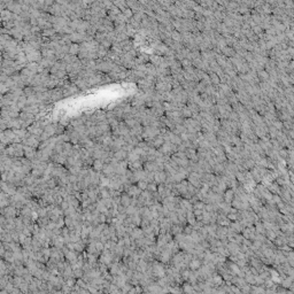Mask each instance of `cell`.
Listing matches in <instances>:
<instances>
[{
	"instance_id": "1",
	"label": "cell",
	"mask_w": 294,
	"mask_h": 294,
	"mask_svg": "<svg viewBox=\"0 0 294 294\" xmlns=\"http://www.w3.org/2000/svg\"><path fill=\"white\" fill-rule=\"evenodd\" d=\"M46 123L43 120H37V121H34L32 124L29 126V128L26 129L28 131L30 132L31 135H34V136H38L40 137L44 133V130H45V126H46Z\"/></svg>"
},
{
	"instance_id": "28",
	"label": "cell",
	"mask_w": 294,
	"mask_h": 294,
	"mask_svg": "<svg viewBox=\"0 0 294 294\" xmlns=\"http://www.w3.org/2000/svg\"><path fill=\"white\" fill-rule=\"evenodd\" d=\"M122 14H123V15H124L128 20H130V19L132 17V16H133V11H132L131 9H130V8H126V9H125L124 11H122Z\"/></svg>"
},
{
	"instance_id": "20",
	"label": "cell",
	"mask_w": 294,
	"mask_h": 294,
	"mask_svg": "<svg viewBox=\"0 0 294 294\" xmlns=\"http://www.w3.org/2000/svg\"><path fill=\"white\" fill-rule=\"evenodd\" d=\"M79 51H80L79 44H71V45H70V48H69V54H71L74 57H78Z\"/></svg>"
},
{
	"instance_id": "2",
	"label": "cell",
	"mask_w": 294,
	"mask_h": 294,
	"mask_svg": "<svg viewBox=\"0 0 294 294\" xmlns=\"http://www.w3.org/2000/svg\"><path fill=\"white\" fill-rule=\"evenodd\" d=\"M22 144L24 145V146H29V147H34V148H39V146H40V144H42V141H40V137L38 136H34V135H31L30 132H29V135L24 138V139L22 140Z\"/></svg>"
},
{
	"instance_id": "30",
	"label": "cell",
	"mask_w": 294,
	"mask_h": 294,
	"mask_svg": "<svg viewBox=\"0 0 294 294\" xmlns=\"http://www.w3.org/2000/svg\"><path fill=\"white\" fill-rule=\"evenodd\" d=\"M74 276H76V277H82V276H83V270H82V269H75V270H74Z\"/></svg>"
},
{
	"instance_id": "21",
	"label": "cell",
	"mask_w": 294,
	"mask_h": 294,
	"mask_svg": "<svg viewBox=\"0 0 294 294\" xmlns=\"http://www.w3.org/2000/svg\"><path fill=\"white\" fill-rule=\"evenodd\" d=\"M55 34H57V31H55L54 28H52V29H46V30L42 31V36L46 38H52L53 36H55Z\"/></svg>"
},
{
	"instance_id": "23",
	"label": "cell",
	"mask_w": 294,
	"mask_h": 294,
	"mask_svg": "<svg viewBox=\"0 0 294 294\" xmlns=\"http://www.w3.org/2000/svg\"><path fill=\"white\" fill-rule=\"evenodd\" d=\"M94 39L99 43V44H101L103 40H106V39H107V34H105V32H97Z\"/></svg>"
},
{
	"instance_id": "24",
	"label": "cell",
	"mask_w": 294,
	"mask_h": 294,
	"mask_svg": "<svg viewBox=\"0 0 294 294\" xmlns=\"http://www.w3.org/2000/svg\"><path fill=\"white\" fill-rule=\"evenodd\" d=\"M25 67L29 69V70H31L32 72H34V74H38V63H34V62H28Z\"/></svg>"
},
{
	"instance_id": "26",
	"label": "cell",
	"mask_w": 294,
	"mask_h": 294,
	"mask_svg": "<svg viewBox=\"0 0 294 294\" xmlns=\"http://www.w3.org/2000/svg\"><path fill=\"white\" fill-rule=\"evenodd\" d=\"M137 186L139 187V190H141V191H147V186H148V183L145 181H139L138 183H137Z\"/></svg>"
},
{
	"instance_id": "18",
	"label": "cell",
	"mask_w": 294,
	"mask_h": 294,
	"mask_svg": "<svg viewBox=\"0 0 294 294\" xmlns=\"http://www.w3.org/2000/svg\"><path fill=\"white\" fill-rule=\"evenodd\" d=\"M103 167H105V162H103L102 160H94L92 168H93V170H95L97 172H100V171H102Z\"/></svg>"
},
{
	"instance_id": "31",
	"label": "cell",
	"mask_w": 294,
	"mask_h": 294,
	"mask_svg": "<svg viewBox=\"0 0 294 294\" xmlns=\"http://www.w3.org/2000/svg\"><path fill=\"white\" fill-rule=\"evenodd\" d=\"M74 284H75L74 279H68V280H67V285H68L69 287H71L72 285H74Z\"/></svg>"
},
{
	"instance_id": "4",
	"label": "cell",
	"mask_w": 294,
	"mask_h": 294,
	"mask_svg": "<svg viewBox=\"0 0 294 294\" xmlns=\"http://www.w3.org/2000/svg\"><path fill=\"white\" fill-rule=\"evenodd\" d=\"M26 57H28V62H34V63H39V62L43 60L42 51H37V49H34V51H32L31 53L26 54Z\"/></svg>"
},
{
	"instance_id": "3",
	"label": "cell",
	"mask_w": 294,
	"mask_h": 294,
	"mask_svg": "<svg viewBox=\"0 0 294 294\" xmlns=\"http://www.w3.org/2000/svg\"><path fill=\"white\" fill-rule=\"evenodd\" d=\"M160 135V129L155 128V126H146L144 128L143 131V138L145 141L154 139L155 137H158Z\"/></svg>"
},
{
	"instance_id": "5",
	"label": "cell",
	"mask_w": 294,
	"mask_h": 294,
	"mask_svg": "<svg viewBox=\"0 0 294 294\" xmlns=\"http://www.w3.org/2000/svg\"><path fill=\"white\" fill-rule=\"evenodd\" d=\"M23 149H24V158H26L30 161H34L37 158V153L38 151L34 147H29V146H24L23 145Z\"/></svg>"
},
{
	"instance_id": "29",
	"label": "cell",
	"mask_w": 294,
	"mask_h": 294,
	"mask_svg": "<svg viewBox=\"0 0 294 294\" xmlns=\"http://www.w3.org/2000/svg\"><path fill=\"white\" fill-rule=\"evenodd\" d=\"M160 257H161L160 260L162 261V262H167V261L169 260V253H168V252H163L162 254H161V256H160Z\"/></svg>"
},
{
	"instance_id": "9",
	"label": "cell",
	"mask_w": 294,
	"mask_h": 294,
	"mask_svg": "<svg viewBox=\"0 0 294 294\" xmlns=\"http://www.w3.org/2000/svg\"><path fill=\"white\" fill-rule=\"evenodd\" d=\"M144 169V162L141 160L136 161V162H129V170H131L132 172L135 171H139V170Z\"/></svg>"
},
{
	"instance_id": "16",
	"label": "cell",
	"mask_w": 294,
	"mask_h": 294,
	"mask_svg": "<svg viewBox=\"0 0 294 294\" xmlns=\"http://www.w3.org/2000/svg\"><path fill=\"white\" fill-rule=\"evenodd\" d=\"M143 131H144V126L141 124H137L136 126H133L131 129V135L135 137H143Z\"/></svg>"
},
{
	"instance_id": "13",
	"label": "cell",
	"mask_w": 294,
	"mask_h": 294,
	"mask_svg": "<svg viewBox=\"0 0 294 294\" xmlns=\"http://www.w3.org/2000/svg\"><path fill=\"white\" fill-rule=\"evenodd\" d=\"M149 62V55L145 53H140L136 59V64H146Z\"/></svg>"
},
{
	"instance_id": "12",
	"label": "cell",
	"mask_w": 294,
	"mask_h": 294,
	"mask_svg": "<svg viewBox=\"0 0 294 294\" xmlns=\"http://www.w3.org/2000/svg\"><path fill=\"white\" fill-rule=\"evenodd\" d=\"M128 155H129L128 152H125L124 149H121V151L114 153V158L117 160L118 162H122V161H126V160H128Z\"/></svg>"
},
{
	"instance_id": "7",
	"label": "cell",
	"mask_w": 294,
	"mask_h": 294,
	"mask_svg": "<svg viewBox=\"0 0 294 294\" xmlns=\"http://www.w3.org/2000/svg\"><path fill=\"white\" fill-rule=\"evenodd\" d=\"M72 83L75 84L76 86L78 87L80 91H85V90H87V89L90 87V85H89V82H87L86 78H79V77H78V78L75 79Z\"/></svg>"
},
{
	"instance_id": "32",
	"label": "cell",
	"mask_w": 294,
	"mask_h": 294,
	"mask_svg": "<svg viewBox=\"0 0 294 294\" xmlns=\"http://www.w3.org/2000/svg\"><path fill=\"white\" fill-rule=\"evenodd\" d=\"M198 265H199V262H196V261L192 262V268H198Z\"/></svg>"
},
{
	"instance_id": "25",
	"label": "cell",
	"mask_w": 294,
	"mask_h": 294,
	"mask_svg": "<svg viewBox=\"0 0 294 294\" xmlns=\"http://www.w3.org/2000/svg\"><path fill=\"white\" fill-rule=\"evenodd\" d=\"M147 191L149 193H152V194H154V193H158L156 191H158V186H156V183H149L148 184V186H147Z\"/></svg>"
},
{
	"instance_id": "11",
	"label": "cell",
	"mask_w": 294,
	"mask_h": 294,
	"mask_svg": "<svg viewBox=\"0 0 294 294\" xmlns=\"http://www.w3.org/2000/svg\"><path fill=\"white\" fill-rule=\"evenodd\" d=\"M22 112H25V113H29L31 114V115H34V116H36V115H38L42 110H40V107L38 105H34V106H26Z\"/></svg>"
},
{
	"instance_id": "22",
	"label": "cell",
	"mask_w": 294,
	"mask_h": 294,
	"mask_svg": "<svg viewBox=\"0 0 294 294\" xmlns=\"http://www.w3.org/2000/svg\"><path fill=\"white\" fill-rule=\"evenodd\" d=\"M114 5L116 6L118 9L121 11H124L126 8H128V6H126V1H123V0H120V1H114Z\"/></svg>"
},
{
	"instance_id": "8",
	"label": "cell",
	"mask_w": 294,
	"mask_h": 294,
	"mask_svg": "<svg viewBox=\"0 0 294 294\" xmlns=\"http://www.w3.org/2000/svg\"><path fill=\"white\" fill-rule=\"evenodd\" d=\"M129 236L132 238V240H138V239H141V238L145 237L144 231H143V229H141V227H135V229L132 230V232L129 234Z\"/></svg>"
},
{
	"instance_id": "17",
	"label": "cell",
	"mask_w": 294,
	"mask_h": 294,
	"mask_svg": "<svg viewBox=\"0 0 294 294\" xmlns=\"http://www.w3.org/2000/svg\"><path fill=\"white\" fill-rule=\"evenodd\" d=\"M125 34H128L129 38H132V37H136L137 34H138V30H137L136 28H133V26L131 25V24H126V29H125Z\"/></svg>"
},
{
	"instance_id": "14",
	"label": "cell",
	"mask_w": 294,
	"mask_h": 294,
	"mask_svg": "<svg viewBox=\"0 0 294 294\" xmlns=\"http://www.w3.org/2000/svg\"><path fill=\"white\" fill-rule=\"evenodd\" d=\"M166 178L167 176L163 171H156L154 173V181L156 184H162L163 181H166Z\"/></svg>"
},
{
	"instance_id": "27",
	"label": "cell",
	"mask_w": 294,
	"mask_h": 294,
	"mask_svg": "<svg viewBox=\"0 0 294 294\" xmlns=\"http://www.w3.org/2000/svg\"><path fill=\"white\" fill-rule=\"evenodd\" d=\"M70 122H71V120H69L68 117H62L59 123H60L61 125H63L64 128H67V126L70 125Z\"/></svg>"
},
{
	"instance_id": "19",
	"label": "cell",
	"mask_w": 294,
	"mask_h": 294,
	"mask_svg": "<svg viewBox=\"0 0 294 294\" xmlns=\"http://www.w3.org/2000/svg\"><path fill=\"white\" fill-rule=\"evenodd\" d=\"M1 68H15V61L1 59Z\"/></svg>"
},
{
	"instance_id": "10",
	"label": "cell",
	"mask_w": 294,
	"mask_h": 294,
	"mask_svg": "<svg viewBox=\"0 0 294 294\" xmlns=\"http://www.w3.org/2000/svg\"><path fill=\"white\" fill-rule=\"evenodd\" d=\"M91 23L87 22V21H84V20H80L78 24V28H77V31L76 32H79V34H86L87 29L90 28Z\"/></svg>"
},
{
	"instance_id": "15",
	"label": "cell",
	"mask_w": 294,
	"mask_h": 294,
	"mask_svg": "<svg viewBox=\"0 0 294 294\" xmlns=\"http://www.w3.org/2000/svg\"><path fill=\"white\" fill-rule=\"evenodd\" d=\"M132 204V198L129 194H126V193H124V194H122L121 196V204L123 206V207L128 208L130 207Z\"/></svg>"
},
{
	"instance_id": "6",
	"label": "cell",
	"mask_w": 294,
	"mask_h": 294,
	"mask_svg": "<svg viewBox=\"0 0 294 294\" xmlns=\"http://www.w3.org/2000/svg\"><path fill=\"white\" fill-rule=\"evenodd\" d=\"M49 97H51V101L52 102L59 101V100H62L64 98L63 92L59 87L54 89V90H49Z\"/></svg>"
}]
</instances>
